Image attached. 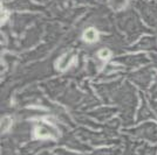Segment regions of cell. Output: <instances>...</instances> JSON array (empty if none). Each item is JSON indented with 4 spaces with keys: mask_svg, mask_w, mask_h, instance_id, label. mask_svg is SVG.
Segmentation results:
<instances>
[{
    "mask_svg": "<svg viewBox=\"0 0 157 155\" xmlns=\"http://www.w3.org/2000/svg\"><path fill=\"white\" fill-rule=\"evenodd\" d=\"M96 38H98V34H96V32L94 31V29H88L87 32L85 33V39L87 40V41H95L96 40Z\"/></svg>",
    "mask_w": 157,
    "mask_h": 155,
    "instance_id": "obj_1",
    "label": "cell"
},
{
    "mask_svg": "<svg viewBox=\"0 0 157 155\" xmlns=\"http://www.w3.org/2000/svg\"><path fill=\"white\" fill-rule=\"evenodd\" d=\"M98 56L101 58H107L109 56V50H107V49H102L101 52H98Z\"/></svg>",
    "mask_w": 157,
    "mask_h": 155,
    "instance_id": "obj_2",
    "label": "cell"
},
{
    "mask_svg": "<svg viewBox=\"0 0 157 155\" xmlns=\"http://www.w3.org/2000/svg\"><path fill=\"white\" fill-rule=\"evenodd\" d=\"M8 119H7V118H5V119H4V125H1V128L4 129V131H5V129L7 128V126H8Z\"/></svg>",
    "mask_w": 157,
    "mask_h": 155,
    "instance_id": "obj_3",
    "label": "cell"
}]
</instances>
